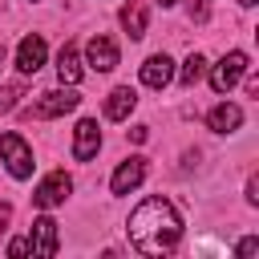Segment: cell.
<instances>
[{
	"label": "cell",
	"instance_id": "6da1fadb",
	"mask_svg": "<svg viewBox=\"0 0 259 259\" xmlns=\"http://www.w3.org/2000/svg\"><path fill=\"white\" fill-rule=\"evenodd\" d=\"M125 231H130L134 251L158 259V255H170L178 247V239H182V214L174 210L170 198H146V202L134 206Z\"/></svg>",
	"mask_w": 259,
	"mask_h": 259
},
{
	"label": "cell",
	"instance_id": "7a4b0ae2",
	"mask_svg": "<svg viewBox=\"0 0 259 259\" xmlns=\"http://www.w3.org/2000/svg\"><path fill=\"white\" fill-rule=\"evenodd\" d=\"M247 69H251V61H247V53H243V49L223 53V57L210 65V89H214V93H231V89L247 77Z\"/></svg>",
	"mask_w": 259,
	"mask_h": 259
},
{
	"label": "cell",
	"instance_id": "3957f363",
	"mask_svg": "<svg viewBox=\"0 0 259 259\" xmlns=\"http://www.w3.org/2000/svg\"><path fill=\"white\" fill-rule=\"evenodd\" d=\"M0 162H4V170L12 174V178H32V150L24 146V138L20 134H0Z\"/></svg>",
	"mask_w": 259,
	"mask_h": 259
},
{
	"label": "cell",
	"instance_id": "277c9868",
	"mask_svg": "<svg viewBox=\"0 0 259 259\" xmlns=\"http://www.w3.org/2000/svg\"><path fill=\"white\" fill-rule=\"evenodd\" d=\"M77 105H81V93H77L73 85H61V89L40 93L36 105H32V113H36V117H65V113H73Z\"/></svg>",
	"mask_w": 259,
	"mask_h": 259
},
{
	"label": "cell",
	"instance_id": "5b68a950",
	"mask_svg": "<svg viewBox=\"0 0 259 259\" xmlns=\"http://www.w3.org/2000/svg\"><path fill=\"white\" fill-rule=\"evenodd\" d=\"M69 190H73V178H69L65 170H53L49 178H40V186H36L32 202H36L40 210H53V206H61V202L69 198Z\"/></svg>",
	"mask_w": 259,
	"mask_h": 259
},
{
	"label": "cell",
	"instance_id": "8992f818",
	"mask_svg": "<svg viewBox=\"0 0 259 259\" xmlns=\"http://www.w3.org/2000/svg\"><path fill=\"white\" fill-rule=\"evenodd\" d=\"M97 150H101V130H97L93 117H81L77 130H73V158L89 162V158H97Z\"/></svg>",
	"mask_w": 259,
	"mask_h": 259
},
{
	"label": "cell",
	"instance_id": "52a82bcc",
	"mask_svg": "<svg viewBox=\"0 0 259 259\" xmlns=\"http://www.w3.org/2000/svg\"><path fill=\"white\" fill-rule=\"evenodd\" d=\"M142 178H146V158H142V154H134V158H125V162L113 170L109 190H113V194H130V190H138V186H142Z\"/></svg>",
	"mask_w": 259,
	"mask_h": 259
},
{
	"label": "cell",
	"instance_id": "ba28073f",
	"mask_svg": "<svg viewBox=\"0 0 259 259\" xmlns=\"http://www.w3.org/2000/svg\"><path fill=\"white\" fill-rule=\"evenodd\" d=\"M57 247H61L57 223H53L49 214H40V219L32 223V235H28V251H32V255H45V259H53V255H57Z\"/></svg>",
	"mask_w": 259,
	"mask_h": 259
},
{
	"label": "cell",
	"instance_id": "9c48e42d",
	"mask_svg": "<svg viewBox=\"0 0 259 259\" xmlns=\"http://www.w3.org/2000/svg\"><path fill=\"white\" fill-rule=\"evenodd\" d=\"M45 57H49V45H45V36H36V32L16 45V69H20L24 77H32V73L45 65Z\"/></svg>",
	"mask_w": 259,
	"mask_h": 259
},
{
	"label": "cell",
	"instance_id": "30bf717a",
	"mask_svg": "<svg viewBox=\"0 0 259 259\" xmlns=\"http://www.w3.org/2000/svg\"><path fill=\"white\" fill-rule=\"evenodd\" d=\"M85 65L89 69H97V73H109V69H117V45L109 40V36H93L89 45H85Z\"/></svg>",
	"mask_w": 259,
	"mask_h": 259
},
{
	"label": "cell",
	"instance_id": "8fae6325",
	"mask_svg": "<svg viewBox=\"0 0 259 259\" xmlns=\"http://www.w3.org/2000/svg\"><path fill=\"white\" fill-rule=\"evenodd\" d=\"M170 81H174V61H170L166 53H154V57L142 61V85H150V89H166Z\"/></svg>",
	"mask_w": 259,
	"mask_h": 259
},
{
	"label": "cell",
	"instance_id": "7c38bea8",
	"mask_svg": "<svg viewBox=\"0 0 259 259\" xmlns=\"http://www.w3.org/2000/svg\"><path fill=\"white\" fill-rule=\"evenodd\" d=\"M81 73H85L81 53H77V45H73V40H65V45H61V53H57V77H61V85H77V81H81Z\"/></svg>",
	"mask_w": 259,
	"mask_h": 259
},
{
	"label": "cell",
	"instance_id": "4fadbf2b",
	"mask_svg": "<svg viewBox=\"0 0 259 259\" xmlns=\"http://www.w3.org/2000/svg\"><path fill=\"white\" fill-rule=\"evenodd\" d=\"M206 125H210L214 134H235V130L243 125V109H239L235 101H219V105L206 113Z\"/></svg>",
	"mask_w": 259,
	"mask_h": 259
},
{
	"label": "cell",
	"instance_id": "5bb4252c",
	"mask_svg": "<svg viewBox=\"0 0 259 259\" xmlns=\"http://www.w3.org/2000/svg\"><path fill=\"white\" fill-rule=\"evenodd\" d=\"M134 105H138V93H134L130 85H117V89L105 97V117H109V121H125V117L134 113Z\"/></svg>",
	"mask_w": 259,
	"mask_h": 259
},
{
	"label": "cell",
	"instance_id": "9a60e30c",
	"mask_svg": "<svg viewBox=\"0 0 259 259\" xmlns=\"http://www.w3.org/2000/svg\"><path fill=\"white\" fill-rule=\"evenodd\" d=\"M121 28L130 32V40H142V36H146V8L130 0V4L121 8Z\"/></svg>",
	"mask_w": 259,
	"mask_h": 259
},
{
	"label": "cell",
	"instance_id": "2e32d148",
	"mask_svg": "<svg viewBox=\"0 0 259 259\" xmlns=\"http://www.w3.org/2000/svg\"><path fill=\"white\" fill-rule=\"evenodd\" d=\"M202 77H206V57H202V53H190V57L182 61V69H178V81H182L186 89H194Z\"/></svg>",
	"mask_w": 259,
	"mask_h": 259
},
{
	"label": "cell",
	"instance_id": "e0dca14e",
	"mask_svg": "<svg viewBox=\"0 0 259 259\" xmlns=\"http://www.w3.org/2000/svg\"><path fill=\"white\" fill-rule=\"evenodd\" d=\"M235 255H243V259H251V255H259V239L255 235H247L239 247H235Z\"/></svg>",
	"mask_w": 259,
	"mask_h": 259
},
{
	"label": "cell",
	"instance_id": "ac0fdd59",
	"mask_svg": "<svg viewBox=\"0 0 259 259\" xmlns=\"http://www.w3.org/2000/svg\"><path fill=\"white\" fill-rule=\"evenodd\" d=\"M16 97H20V89H16V85H8V89H0V113H8V109L16 105Z\"/></svg>",
	"mask_w": 259,
	"mask_h": 259
},
{
	"label": "cell",
	"instance_id": "d6986e66",
	"mask_svg": "<svg viewBox=\"0 0 259 259\" xmlns=\"http://www.w3.org/2000/svg\"><path fill=\"white\" fill-rule=\"evenodd\" d=\"M8 255H12V259L28 255V239H12V243H8Z\"/></svg>",
	"mask_w": 259,
	"mask_h": 259
},
{
	"label": "cell",
	"instance_id": "ffe728a7",
	"mask_svg": "<svg viewBox=\"0 0 259 259\" xmlns=\"http://www.w3.org/2000/svg\"><path fill=\"white\" fill-rule=\"evenodd\" d=\"M247 202L259 206V178H247Z\"/></svg>",
	"mask_w": 259,
	"mask_h": 259
},
{
	"label": "cell",
	"instance_id": "44dd1931",
	"mask_svg": "<svg viewBox=\"0 0 259 259\" xmlns=\"http://www.w3.org/2000/svg\"><path fill=\"white\" fill-rule=\"evenodd\" d=\"M130 138H134V142H146V138H150V125H134Z\"/></svg>",
	"mask_w": 259,
	"mask_h": 259
},
{
	"label": "cell",
	"instance_id": "7402d4cb",
	"mask_svg": "<svg viewBox=\"0 0 259 259\" xmlns=\"http://www.w3.org/2000/svg\"><path fill=\"white\" fill-rule=\"evenodd\" d=\"M8 219H12V206H8V202H0V231H4V223H8Z\"/></svg>",
	"mask_w": 259,
	"mask_h": 259
},
{
	"label": "cell",
	"instance_id": "603a6c76",
	"mask_svg": "<svg viewBox=\"0 0 259 259\" xmlns=\"http://www.w3.org/2000/svg\"><path fill=\"white\" fill-rule=\"evenodd\" d=\"M239 4H243V8H255V4H259V0H239Z\"/></svg>",
	"mask_w": 259,
	"mask_h": 259
},
{
	"label": "cell",
	"instance_id": "cb8c5ba5",
	"mask_svg": "<svg viewBox=\"0 0 259 259\" xmlns=\"http://www.w3.org/2000/svg\"><path fill=\"white\" fill-rule=\"evenodd\" d=\"M158 4H162V8H174V4H178V0H158Z\"/></svg>",
	"mask_w": 259,
	"mask_h": 259
},
{
	"label": "cell",
	"instance_id": "d4e9b609",
	"mask_svg": "<svg viewBox=\"0 0 259 259\" xmlns=\"http://www.w3.org/2000/svg\"><path fill=\"white\" fill-rule=\"evenodd\" d=\"M4 57H8V53H4V45H0V65H4Z\"/></svg>",
	"mask_w": 259,
	"mask_h": 259
}]
</instances>
